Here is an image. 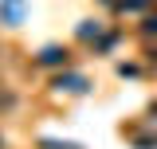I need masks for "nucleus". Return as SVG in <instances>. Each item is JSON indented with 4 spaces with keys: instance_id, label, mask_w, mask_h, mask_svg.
Returning a JSON list of instances; mask_svg holds the SVG:
<instances>
[{
    "instance_id": "7",
    "label": "nucleus",
    "mask_w": 157,
    "mask_h": 149,
    "mask_svg": "<svg viewBox=\"0 0 157 149\" xmlns=\"http://www.w3.org/2000/svg\"><path fill=\"white\" fill-rule=\"evenodd\" d=\"M118 74H122V78H134V74H141V67H134V63H122V67H118Z\"/></svg>"
},
{
    "instance_id": "2",
    "label": "nucleus",
    "mask_w": 157,
    "mask_h": 149,
    "mask_svg": "<svg viewBox=\"0 0 157 149\" xmlns=\"http://www.w3.org/2000/svg\"><path fill=\"white\" fill-rule=\"evenodd\" d=\"M55 86H59V90H71V94H82V90H86V78H82V74H59Z\"/></svg>"
},
{
    "instance_id": "10",
    "label": "nucleus",
    "mask_w": 157,
    "mask_h": 149,
    "mask_svg": "<svg viewBox=\"0 0 157 149\" xmlns=\"http://www.w3.org/2000/svg\"><path fill=\"white\" fill-rule=\"evenodd\" d=\"M149 63H153V67H157V47H153V51H149Z\"/></svg>"
},
{
    "instance_id": "6",
    "label": "nucleus",
    "mask_w": 157,
    "mask_h": 149,
    "mask_svg": "<svg viewBox=\"0 0 157 149\" xmlns=\"http://www.w3.org/2000/svg\"><path fill=\"white\" fill-rule=\"evenodd\" d=\"M141 36H149V39L157 36V16H145V24H141Z\"/></svg>"
},
{
    "instance_id": "9",
    "label": "nucleus",
    "mask_w": 157,
    "mask_h": 149,
    "mask_svg": "<svg viewBox=\"0 0 157 149\" xmlns=\"http://www.w3.org/2000/svg\"><path fill=\"white\" fill-rule=\"evenodd\" d=\"M43 149H78V145H71V141H43Z\"/></svg>"
},
{
    "instance_id": "3",
    "label": "nucleus",
    "mask_w": 157,
    "mask_h": 149,
    "mask_svg": "<svg viewBox=\"0 0 157 149\" xmlns=\"http://www.w3.org/2000/svg\"><path fill=\"white\" fill-rule=\"evenodd\" d=\"M153 0H114V12H122V16H137V12H145Z\"/></svg>"
},
{
    "instance_id": "1",
    "label": "nucleus",
    "mask_w": 157,
    "mask_h": 149,
    "mask_svg": "<svg viewBox=\"0 0 157 149\" xmlns=\"http://www.w3.org/2000/svg\"><path fill=\"white\" fill-rule=\"evenodd\" d=\"M67 51H63V47H43V51H39V67H67Z\"/></svg>"
},
{
    "instance_id": "4",
    "label": "nucleus",
    "mask_w": 157,
    "mask_h": 149,
    "mask_svg": "<svg viewBox=\"0 0 157 149\" xmlns=\"http://www.w3.org/2000/svg\"><path fill=\"white\" fill-rule=\"evenodd\" d=\"M78 39H98V20H86L78 28Z\"/></svg>"
},
{
    "instance_id": "8",
    "label": "nucleus",
    "mask_w": 157,
    "mask_h": 149,
    "mask_svg": "<svg viewBox=\"0 0 157 149\" xmlns=\"http://www.w3.org/2000/svg\"><path fill=\"white\" fill-rule=\"evenodd\" d=\"M137 149H157V137H134Z\"/></svg>"
},
{
    "instance_id": "5",
    "label": "nucleus",
    "mask_w": 157,
    "mask_h": 149,
    "mask_svg": "<svg viewBox=\"0 0 157 149\" xmlns=\"http://www.w3.org/2000/svg\"><path fill=\"white\" fill-rule=\"evenodd\" d=\"M4 20H8V24L20 20V0H8V4H4Z\"/></svg>"
},
{
    "instance_id": "11",
    "label": "nucleus",
    "mask_w": 157,
    "mask_h": 149,
    "mask_svg": "<svg viewBox=\"0 0 157 149\" xmlns=\"http://www.w3.org/2000/svg\"><path fill=\"white\" fill-rule=\"evenodd\" d=\"M0 149H4V137H0Z\"/></svg>"
}]
</instances>
